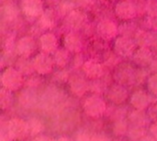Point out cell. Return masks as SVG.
<instances>
[{"label": "cell", "mask_w": 157, "mask_h": 141, "mask_svg": "<svg viewBox=\"0 0 157 141\" xmlns=\"http://www.w3.org/2000/svg\"><path fill=\"white\" fill-rule=\"evenodd\" d=\"M1 83L3 88L14 92L20 89L23 85V74L16 68L8 67L1 74Z\"/></svg>", "instance_id": "1"}, {"label": "cell", "mask_w": 157, "mask_h": 141, "mask_svg": "<svg viewBox=\"0 0 157 141\" xmlns=\"http://www.w3.org/2000/svg\"><path fill=\"white\" fill-rule=\"evenodd\" d=\"M137 49V44L132 38L119 35L113 42V50L117 56L122 58L132 57Z\"/></svg>", "instance_id": "2"}, {"label": "cell", "mask_w": 157, "mask_h": 141, "mask_svg": "<svg viewBox=\"0 0 157 141\" xmlns=\"http://www.w3.org/2000/svg\"><path fill=\"white\" fill-rule=\"evenodd\" d=\"M114 13L116 17L123 22L132 21L138 17V11L135 3L129 0L118 1L114 6Z\"/></svg>", "instance_id": "3"}, {"label": "cell", "mask_w": 157, "mask_h": 141, "mask_svg": "<svg viewBox=\"0 0 157 141\" xmlns=\"http://www.w3.org/2000/svg\"><path fill=\"white\" fill-rule=\"evenodd\" d=\"M34 71L40 75H47L51 73L53 70V66L55 65L53 58L50 56V54L40 52L31 61Z\"/></svg>", "instance_id": "4"}, {"label": "cell", "mask_w": 157, "mask_h": 141, "mask_svg": "<svg viewBox=\"0 0 157 141\" xmlns=\"http://www.w3.org/2000/svg\"><path fill=\"white\" fill-rule=\"evenodd\" d=\"M97 34L104 40H111L115 39L120 32H119V26L116 24L115 21L109 18H105L100 20L96 27Z\"/></svg>", "instance_id": "5"}, {"label": "cell", "mask_w": 157, "mask_h": 141, "mask_svg": "<svg viewBox=\"0 0 157 141\" xmlns=\"http://www.w3.org/2000/svg\"><path fill=\"white\" fill-rule=\"evenodd\" d=\"M107 106L105 101L98 95L87 97L84 103V111L90 117H99L106 111Z\"/></svg>", "instance_id": "6"}, {"label": "cell", "mask_w": 157, "mask_h": 141, "mask_svg": "<svg viewBox=\"0 0 157 141\" xmlns=\"http://www.w3.org/2000/svg\"><path fill=\"white\" fill-rule=\"evenodd\" d=\"M88 21L86 13L81 9L75 8L64 17V23L70 31H76L84 28Z\"/></svg>", "instance_id": "7"}, {"label": "cell", "mask_w": 157, "mask_h": 141, "mask_svg": "<svg viewBox=\"0 0 157 141\" xmlns=\"http://www.w3.org/2000/svg\"><path fill=\"white\" fill-rule=\"evenodd\" d=\"M19 7L28 18H39L45 11L43 0H20Z\"/></svg>", "instance_id": "8"}, {"label": "cell", "mask_w": 157, "mask_h": 141, "mask_svg": "<svg viewBox=\"0 0 157 141\" xmlns=\"http://www.w3.org/2000/svg\"><path fill=\"white\" fill-rule=\"evenodd\" d=\"M37 46L36 39L32 36L27 35L17 39L15 45V50L21 58L28 59L36 51Z\"/></svg>", "instance_id": "9"}, {"label": "cell", "mask_w": 157, "mask_h": 141, "mask_svg": "<svg viewBox=\"0 0 157 141\" xmlns=\"http://www.w3.org/2000/svg\"><path fill=\"white\" fill-rule=\"evenodd\" d=\"M114 77L118 83L124 86L136 82V70L129 64H121L117 67Z\"/></svg>", "instance_id": "10"}, {"label": "cell", "mask_w": 157, "mask_h": 141, "mask_svg": "<svg viewBox=\"0 0 157 141\" xmlns=\"http://www.w3.org/2000/svg\"><path fill=\"white\" fill-rule=\"evenodd\" d=\"M7 135L12 139H23L29 135L28 125L22 119L13 118L7 124Z\"/></svg>", "instance_id": "11"}, {"label": "cell", "mask_w": 157, "mask_h": 141, "mask_svg": "<svg viewBox=\"0 0 157 141\" xmlns=\"http://www.w3.org/2000/svg\"><path fill=\"white\" fill-rule=\"evenodd\" d=\"M39 46L41 52L53 54L59 49V40L54 33L52 31H46L39 39Z\"/></svg>", "instance_id": "12"}, {"label": "cell", "mask_w": 157, "mask_h": 141, "mask_svg": "<svg viewBox=\"0 0 157 141\" xmlns=\"http://www.w3.org/2000/svg\"><path fill=\"white\" fill-rule=\"evenodd\" d=\"M133 62L140 67L151 66L155 60V55L149 47H139L132 55Z\"/></svg>", "instance_id": "13"}, {"label": "cell", "mask_w": 157, "mask_h": 141, "mask_svg": "<svg viewBox=\"0 0 157 141\" xmlns=\"http://www.w3.org/2000/svg\"><path fill=\"white\" fill-rule=\"evenodd\" d=\"M82 70L85 73V75L91 80H98L102 77L104 74L103 66L100 62L94 59H89L86 61L82 65Z\"/></svg>", "instance_id": "14"}, {"label": "cell", "mask_w": 157, "mask_h": 141, "mask_svg": "<svg viewBox=\"0 0 157 141\" xmlns=\"http://www.w3.org/2000/svg\"><path fill=\"white\" fill-rule=\"evenodd\" d=\"M63 48L69 52L77 54L81 52L83 48V41L81 37L75 31H69L63 37Z\"/></svg>", "instance_id": "15"}, {"label": "cell", "mask_w": 157, "mask_h": 141, "mask_svg": "<svg viewBox=\"0 0 157 141\" xmlns=\"http://www.w3.org/2000/svg\"><path fill=\"white\" fill-rule=\"evenodd\" d=\"M107 96L109 99V101L112 102L113 104L121 105L127 100L129 96V93L124 85L116 83L109 88L107 92Z\"/></svg>", "instance_id": "16"}, {"label": "cell", "mask_w": 157, "mask_h": 141, "mask_svg": "<svg viewBox=\"0 0 157 141\" xmlns=\"http://www.w3.org/2000/svg\"><path fill=\"white\" fill-rule=\"evenodd\" d=\"M68 83L71 92L76 96L84 95L89 89L88 83L86 81V79L77 74L69 77Z\"/></svg>", "instance_id": "17"}, {"label": "cell", "mask_w": 157, "mask_h": 141, "mask_svg": "<svg viewBox=\"0 0 157 141\" xmlns=\"http://www.w3.org/2000/svg\"><path fill=\"white\" fill-rule=\"evenodd\" d=\"M56 12L51 8H47L42 13V15L38 18V25L41 29L49 31L50 29L54 28L56 24Z\"/></svg>", "instance_id": "18"}, {"label": "cell", "mask_w": 157, "mask_h": 141, "mask_svg": "<svg viewBox=\"0 0 157 141\" xmlns=\"http://www.w3.org/2000/svg\"><path fill=\"white\" fill-rule=\"evenodd\" d=\"M151 103L150 95L144 91H136L131 96V105L137 110H144Z\"/></svg>", "instance_id": "19"}, {"label": "cell", "mask_w": 157, "mask_h": 141, "mask_svg": "<svg viewBox=\"0 0 157 141\" xmlns=\"http://www.w3.org/2000/svg\"><path fill=\"white\" fill-rule=\"evenodd\" d=\"M70 53L66 49L64 48H62V49H58L54 53H53V61H54V63L57 67L59 68H64L66 65H68V63L70 62V60H71V56H70Z\"/></svg>", "instance_id": "20"}, {"label": "cell", "mask_w": 157, "mask_h": 141, "mask_svg": "<svg viewBox=\"0 0 157 141\" xmlns=\"http://www.w3.org/2000/svg\"><path fill=\"white\" fill-rule=\"evenodd\" d=\"M27 125H28L29 135H30V136H37L40 132H42L44 129V125H43L42 121L37 117L29 118L27 121Z\"/></svg>", "instance_id": "21"}, {"label": "cell", "mask_w": 157, "mask_h": 141, "mask_svg": "<svg viewBox=\"0 0 157 141\" xmlns=\"http://www.w3.org/2000/svg\"><path fill=\"white\" fill-rule=\"evenodd\" d=\"M139 29L137 27L132 23V21H128V22H123L122 25L119 27V32L122 36L130 37V38H134L135 34L137 33Z\"/></svg>", "instance_id": "22"}, {"label": "cell", "mask_w": 157, "mask_h": 141, "mask_svg": "<svg viewBox=\"0 0 157 141\" xmlns=\"http://www.w3.org/2000/svg\"><path fill=\"white\" fill-rule=\"evenodd\" d=\"M131 122L137 127H144L147 120V116L144 112V110H135L130 115Z\"/></svg>", "instance_id": "23"}, {"label": "cell", "mask_w": 157, "mask_h": 141, "mask_svg": "<svg viewBox=\"0 0 157 141\" xmlns=\"http://www.w3.org/2000/svg\"><path fill=\"white\" fill-rule=\"evenodd\" d=\"M18 15V9L14 4H7L3 7V16L6 20H13Z\"/></svg>", "instance_id": "24"}, {"label": "cell", "mask_w": 157, "mask_h": 141, "mask_svg": "<svg viewBox=\"0 0 157 141\" xmlns=\"http://www.w3.org/2000/svg\"><path fill=\"white\" fill-rule=\"evenodd\" d=\"M19 103L21 106L29 108V106H32L35 103V96L34 95L29 91H25L19 95Z\"/></svg>", "instance_id": "25"}, {"label": "cell", "mask_w": 157, "mask_h": 141, "mask_svg": "<svg viewBox=\"0 0 157 141\" xmlns=\"http://www.w3.org/2000/svg\"><path fill=\"white\" fill-rule=\"evenodd\" d=\"M145 136H146V132H145V129L144 128V127L134 126L129 131V137H130L131 140L132 141H140Z\"/></svg>", "instance_id": "26"}, {"label": "cell", "mask_w": 157, "mask_h": 141, "mask_svg": "<svg viewBox=\"0 0 157 141\" xmlns=\"http://www.w3.org/2000/svg\"><path fill=\"white\" fill-rule=\"evenodd\" d=\"M127 129H128V125L126 120L121 118V119H117L115 121L113 126V132L115 135L122 136L127 132Z\"/></svg>", "instance_id": "27"}, {"label": "cell", "mask_w": 157, "mask_h": 141, "mask_svg": "<svg viewBox=\"0 0 157 141\" xmlns=\"http://www.w3.org/2000/svg\"><path fill=\"white\" fill-rule=\"evenodd\" d=\"M12 103V95H11V92L2 88L1 89V93H0V104L3 109L5 108H8L9 106Z\"/></svg>", "instance_id": "28"}, {"label": "cell", "mask_w": 157, "mask_h": 141, "mask_svg": "<svg viewBox=\"0 0 157 141\" xmlns=\"http://www.w3.org/2000/svg\"><path fill=\"white\" fill-rule=\"evenodd\" d=\"M22 74H29L32 71H34L32 62H29L28 59L21 58L20 61L17 62V68Z\"/></svg>", "instance_id": "29"}, {"label": "cell", "mask_w": 157, "mask_h": 141, "mask_svg": "<svg viewBox=\"0 0 157 141\" xmlns=\"http://www.w3.org/2000/svg\"><path fill=\"white\" fill-rule=\"evenodd\" d=\"M146 83L148 92L157 96V72H154L146 79Z\"/></svg>", "instance_id": "30"}, {"label": "cell", "mask_w": 157, "mask_h": 141, "mask_svg": "<svg viewBox=\"0 0 157 141\" xmlns=\"http://www.w3.org/2000/svg\"><path fill=\"white\" fill-rule=\"evenodd\" d=\"M146 16L148 17H157V0H147Z\"/></svg>", "instance_id": "31"}, {"label": "cell", "mask_w": 157, "mask_h": 141, "mask_svg": "<svg viewBox=\"0 0 157 141\" xmlns=\"http://www.w3.org/2000/svg\"><path fill=\"white\" fill-rule=\"evenodd\" d=\"M75 141H92V138L86 132H79L75 136Z\"/></svg>", "instance_id": "32"}, {"label": "cell", "mask_w": 157, "mask_h": 141, "mask_svg": "<svg viewBox=\"0 0 157 141\" xmlns=\"http://www.w3.org/2000/svg\"><path fill=\"white\" fill-rule=\"evenodd\" d=\"M149 115L153 119H156L157 120V103L155 104L149 110Z\"/></svg>", "instance_id": "33"}, {"label": "cell", "mask_w": 157, "mask_h": 141, "mask_svg": "<svg viewBox=\"0 0 157 141\" xmlns=\"http://www.w3.org/2000/svg\"><path fill=\"white\" fill-rule=\"evenodd\" d=\"M55 78H57V80H58V81L65 82V81H67V79H68L69 77H68V74H67V73H65L64 72H60L59 73H57V74H56Z\"/></svg>", "instance_id": "34"}, {"label": "cell", "mask_w": 157, "mask_h": 141, "mask_svg": "<svg viewBox=\"0 0 157 141\" xmlns=\"http://www.w3.org/2000/svg\"><path fill=\"white\" fill-rule=\"evenodd\" d=\"M92 141H109V139L106 136L98 134V135H96V136L92 137Z\"/></svg>", "instance_id": "35"}, {"label": "cell", "mask_w": 157, "mask_h": 141, "mask_svg": "<svg viewBox=\"0 0 157 141\" xmlns=\"http://www.w3.org/2000/svg\"><path fill=\"white\" fill-rule=\"evenodd\" d=\"M150 132H151L152 136H154L157 139V120L150 127Z\"/></svg>", "instance_id": "36"}, {"label": "cell", "mask_w": 157, "mask_h": 141, "mask_svg": "<svg viewBox=\"0 0 157 141\" xmlns=\"http://www.w3.org/2000/svg\"><path fill=\"white\" fill-rule=\"evenodd\" d=\"M33 141H55L53 139L48 136H39L36 139H34Z\"/></svg>", "instance_id": "37"}, {"label": "cell", "mask_w": 157, "mask_h": 141, "mask_svg": "<svg viewBox=\"0 0 157 141\" xmlns=\"http://www.w3.org/2000/svg\"><path fill=\"white\" fill-rule=\"evenodd\" d=\"M140 141H157V139L154 137V136H149L146 135L145 137H144Z\"/></svg>", "instance_id": "38"}, {"label": "cell", "mask_w": 157, "mask_h": 141, "mask_svg": "<svg viewBox=\"0 0 157 141\" xmlns=\"http://www.w3.org/2000/svg\"><path fill=\"white\" fill-rule=\"evenodd\" d=\"M56 141H73V140H72L70 138L66 137V136H63V137L59 138V139H58Z\"/></svg>", "instance_id": "39"}, {"label": "cell", "mask_w": 157, "mask_h": 141, "mask_svg": "<svg viewBox=\"0 0 157 141\" xmlns=\"http://www.w3.org/2000/svg\"><path fill=\"white\" fill-rule=\"evenodd\" d=\"M0 141H11V140H10V137H9L8 135H6V136H2Z\"/></svg>", "instance_id": "40"}, {"label": "cell", "mask_w": 157, "mask_h": 141, "mask_svg": "<svg viewBox=\"0 0 157 141\" xmlns=\"http://www.w3.org/2000/svg\"><path fill=\"white\" fill-rule=\"evenodd\" d=\"M129 1H132V2H135V1H137V0H129Z\"/></svg>", "instance_id": "41"}]
</instances>
